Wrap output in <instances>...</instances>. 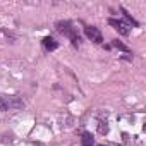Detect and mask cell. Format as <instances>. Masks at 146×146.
<instances>
[{
    "mask_svg": "<svg viewBox=\"0 0 146 146\" xmlns=\"http://www.w3.org/2000/svg\"><path fill=\"white\" fill-rule=\"evenodd\" d=\"M24 107V102L19 96H9V95H0V112H9V110H21Z\"/></svg>",
    "mask_w": 146,
    "mask_h": 146,
    "instance_id": "obj_1",
    "label": "cell"
},
{
    "mask_svg": "<svg viewBox=\"0 0 146 146\" xmlns=\"http://www.w3.org/2000/svg\"><path fill=\"white\" fill-rule=\"evenodd\" d=\"M108 23H110L112 26H115V29H117L120 35H124V36H127V35L131 33V24L125 23V21H122V19H110Z\"/></svg>",
    "mask_w": 146,
    "mask_h": 146,
    "instance_id": "obj_2",
    "label": "cell"
},
{
    "mask_svg": "<svg viewBox=\"0 0 146 146\" xmlns=\"http://www.w3.org/2000/svg\"><path fill=\"white\" fill-rule=\"evenodd\" d=\"M84 33H86V36H88L91 41H95V43H102V41H103L100 29L95 28V26H86V28H84Z\"/></svg>",
    "mask_w": 146,
    "mask_h": 146,
    "instance_id": "obj_3",
    "label": "cell"
},
{
    "mask_svg": "<svg viewBox=\"0 0 146 146\" xmlns=\"http://www.w3.org/2000/svg\"><path fill=\"white\" fill-rule=\"evenodd\" d=\"M58 31H60V33L69 35L74 45H78V43H79V36H76V35H74V31H72V28H70V24H69V23H58Z\"/></svg>",
    "mask_w": 146,
    "mask_h": 146,
    "instance_id": "obj_4",
    "label": "cell"
},
{
    "mask_svg": "<svg viewBox=\"0 0 146 146\" xmlns=\"http://www.w3.org/2000/svg\"><path fill=\"white\" fill-rule=\"evenodd\" d=\"M41 43H43V46H45L46 50H55V48L58 46V43H57V41H55L53 38H50V36L43 38V41H41Z\"/></svg>",
    "mask_w": 146,
    "mask_h": 146,
    "instance_id": "obj_5",
    "label": "cell"
},
{
    "mask_svg": "<svg viewBox=\"0 0 146 146\" xmlns=\"http://www.w3.org/2000/svg\"><path fill=\"white\" fill-rule=\"evenodd\" d=\"M81 141H83V146H95V141H93V137H91L90 132H84L83 137H81Z\"/></svg>",
    "mask_w": 146,
    "mask_h": 146,
    "instance_id": "obj_6",
    "label": "cell"
},
{
    "mask_svg": "<svg viewBox=\"0 0 146 146\" xmlns=\"http://www.w3.org/2000/svg\"><path fill=\"white\" fill-rule=\"evenodd\" d=\"M113 45H115L117 48H120V50H124V52H127V48H125V46H124L122 43H119V41H113Z\"/></svg>",
    "mask_w": 146,
    "mask_h": 146,
    "instance_id": "obj_7",
    "label": "cell"
}]
</instances>
